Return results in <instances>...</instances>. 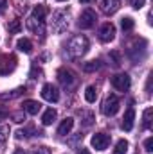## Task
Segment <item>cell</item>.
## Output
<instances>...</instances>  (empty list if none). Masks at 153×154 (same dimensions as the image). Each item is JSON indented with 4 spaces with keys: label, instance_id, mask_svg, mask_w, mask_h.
Here are the masks:
<instances>
[{
    "label": "cell",
    "instance_id": "13",
    "mask_svg": "<svg viewBox=\"0 0 153 154\" xmlns=\"http://www.w3.org/2000/svg\"><path fill=\"white\" fill-rule=\"evenodd\" d=\"M133 122H135V111H133V108H128L126 113H124V118H122V129L124 131H132L133 129Z\"/></svg>",
    "mask_w": 153,
    "mask_h": 154
},
{
    "label": "cell",
    "instance_id": "36",
    "mask_svg": "<svg viewBox=\"0 0 153 154\" xmlns=\"http://www.w3.org/2000/svg\"><path fill=\"white\" fill-rule=\"evenodd\" d=\"M58 2H65V0H58Z\"/></svg>",
    "mask_w": 153,
    "mask_h": 154
},
{
    "label": "cell",
    "instance_id": "24",
    "mask_svg": "<svg viewBox=\"0 0 153 154\" xmlns=\"http://www.w3.org/2000/svg\"><path fill=\"white\" fill-rule=\"evenodd\" d=\"M142 125H144V129H150L151 127V108H148L144 111V122H142Z\"/></svg>",
    "mask_w": 153,
    "mask_h": 154
},
{
    "label": "cell",
    "instance_id": "12",
    "mask_svg": "<svg viewBox=\"0 0 153 154\" xmlns=\"http://www.w3.org/2000/svg\"><path fill=\"white\" fill-rule=\"evenodd\" d=\"M121 7V0H103L101 2V11L106 14H114Z\"/></svg>",
    "mask_w": 153,
    "mask_h": 154
},
{
    "label": "cell",
    "instance_id": "25",
    "mask_svg": "<svg viewBox=\"0 0 153 154\" xmlns=\"http://www.w3.org/2000/svg\"><path fill=\"white\" fill-rule=\"evenodd\" d=\"M9 136V127L7 125H0V143H4Z\"/></svg>",
    "mask_w": 153,
    "mask_h": 154
},
{
    "label": "cell",
    "instance_id": "31",
    "mask_svg": "<svg viewBox=\"0 0 153 154\" xmlns=\"http://www.w3.org/2000/svg\"><path fill=\"white\" fill-rule=\"evenodd\" d=\"M7 115H9V113H7V109H5L4 106H0V120H2V118H5Z\"/></svg>",
    "mask_w": 153,
    "mask_h": 154
},
{
    "label": "cell",
    "instance_id": "27",
    "mask_svg": "<svg viewBox=\"0 0 153 154\" xmlns=\"http://www.w3.org/2000/svg\"><path fill=\"white\" fill-rule=\"evenodd\" d=\"M40 75H41V70L36 68V66H33V70H31V77H33V79H40Z\"/></svg>",
    "mask_w": 153,
    "mask_h": 154
},
{
    "label": "cell",
    "instance_id": "26",
    "mask_svg": "<svg viewBox=\"0 0 153 154\" xmlns=\"http://www.w3.org/2000/svg\"><path fill=\"white\" fill-rule=\"evenodd\" d=\"M31 154H50V149H47V147H34L33 151H31Z\"/></svg>",
    "mask_w": 153,
    "mask_h": 154
},
{
    "label": "cell",
    "instance_id": "4",
    "mask_svg": "<svg viewBox=\"0 0 153 154\" xmlns=\"http://www.w3.org/2000/svg\"><path fill=\"white\" fill-rule=\"evenodd\" d=\"M69 14L65 13V11H58V13H54V16H52V29L56 31V32H63L67 27H69Z\"/></svg>",
    "mask_w": 153,
    "mask_h": 154
},
{
    "label": "cell",
    "instance_id": "7",
    "mask_svg": "<svg viewBox=\"0 0 153 154\" xmlns=\"http://www.w3.org/2000/svg\"><path fill=\"white\" fill-rule=\"evenodd\" d=\"M41 97L47 100V102H58L60 100V91L54 84H45L41 88Z\"/></svg>",
    "mask_w": 153,
    "mask_h": 154
},
{
    "label": "cell",
    "instance_id": "23",
    "mask_svg": "<svg viewBox=\"0 0 153 154\" xmlns=\"http://www.w3.org/2000/svg\"><path fill=\"white\" fill-rule=\"evenodd\" d=\"M20 29H22V25H20V20H13V22L7 25V31H9V34H16V32H20Z\"/></svg>",
    "mask_w": 153,
    "mask_h": 154
},
{
    "label": "cell",
    "instance_id": "11",
    "mask_svg": "<svg viewBox=\"0 0 153 154\" xmlns=\"http://www.w3.org/2000/svg\"><path fill=\"white\" fill-rule=\"evenodd\" d=\"M27 29H29L31 32H34V34H43V31H45V20H36V18L29 16V20H27Z\"/></svg>",
    "mask_w": 153,
    "mask_h": 154
},
{
    "label": "cell",
    "instance_id": "8",
    "mask_svg": "<svg viewBox=\"0 0 153 154\" xmlns=\"http://www.w3.org/2000/svg\"><path fill=\"white\" fill-rule=\"evenodd\" d=\"M115 38V27L114 23H103L101 25V29H99V39L103 41V43H110L112 39Z\"/></svg>",
    "mask_w": 153,
    "mask_h": 154
},
{
    "label": "cell",
    "instance_id": "19",
    "mask_svg": "<svg viewBox=\"0 0 153 154\" xmlns=\"http://www.w3.org/2000/svg\"><path fill=\"white\" fill-rule=\"evenodd\" d=\"M85 99H86V102H96V99H97V91H96L94 86H88V88L85 90Z\"/></svg>",
    "mask_w": 153,
    "mask_h": 154
},
{
    "label": "cell",
    "instance_id": "17",
    "mask_svg": "<svg viewBox=\"0 0 153 154\" xmlns=\"http://www.w3.org/2000/svg\"><path fill=\"white\" fill-rule=\"evenodd\" d=\"M54 120H56V111H54L52 108L47 109V111L43 113V116H41V124H43V125H50Z\"/></svg>",
    "mask_w": 153,
    "mask_h": 154
},
{
    "label": "cell",
    "instance_id": "20",
    "mask_svg": "<svg viewBox=\"0 0 153 154\" xmlns=\"http://www.w3.org/2000/svg\"><path fill=\"white\" fill-rule=\"evenodd\" d=\"M99 68H101V61H88V63L83 65V70L85 72H96Z\"/></svg>",
    "mask_w": 153,
    "mask_h": 154
},
{
    "label": "cell",
    "instance_id": "21",
    "mask_svg": "<svg viewBox=\"0 0 153 154\" xmlns=\"http://www.w3.org/2000/svg\"><path fill=\"white\" fill-rule=\"evenodd\" d=\"M126 151H128V142L126 140H119L117 145H115L114 154H126Z\"/></svg>",
    "mask_w": 153,
    "mask_h": 154
},
{
    "label": "cell",
    "instance_id": "29",
    "mask_svg": "<svg viewBox=\"0 0 153 154\" xmlns=\"http://www.w3.org/2000/svg\"><path fill=\"white\" fill-rule=\"evenodd\" d=\"M132 5H133V9H141L144 5V0H132Z\"/></svg>",
    "mask_w": 153,
    "mask_h": 154
},
{
    "label": "cell",
    "instance_id": "35",
    "mask_svg": "<svg viewBox=\"0 0 153 154\" xmlns=\"http://www.w3.org/2000/svg\"><path fill=\"white\" fill-rule=\"evenodd\" d=\"M79 2H83V4H90V2H94V0H79Z\"/></svg>",
    "mask_w": 153,
    "mask_h": 154
},
{
    "label": "cell",
    "instance_id": "18",
    "mask_svg": "<svg viewBox=\"0 0 153 154\" xmlns=\"http://www.w3.org/2000/svg\"><path fill=\"white\" fill-rule=\"evenodd\" d=\"M45 14H47V9L43 7V5H36L34 9H33V18H36V20H45Z\"/></svg>",
    "mask_w": 153,
    "mask_h": 154
},
{
    "label": "cell",
    "instance_id": "22",
    "mask_svg": "<svg viewBox=\"0 0 153 154\" xmlns=\"http://www.w3.org/2000/svg\"><path fill=\"white\" fill-rule=\"evenodd\" d=\"M133 25H135V23H133V20H132L130 16H126V18H122V22H121V27H122V31H124V32H128V31H132V29H133Z\"/></svg>",
    "mask_w": 153,
    "mask_h": 154
},
{
    "label": "cell",
    "instance_id": "9",
    "mask_svg": "<svg viewBox=\"0 0 153 154\" xmlns=\"http://www.w3.org/2000/svg\"><path fill=\"white\" fill-rule=\"evenodd\" d=\"M112 84H114L115 90H119V91H126L128 88H130V77H128V74H115L114 77H112Z\"/></svg>",
    "mask_w": 153,
    "mask_h": 154
},
{
    "label": "cell",
    "instance_id": "2",
    "mask_svg": "<svg viewBox=\"0 0 153 154\" xmlns=\"http://www.w3.org/2000/svg\"><path fill=\"white\" fill-rule=\"evenodd\" d=\"M119 106H121V102H119V99H117V95H108L106 99H105V102H103V106H101V111H103V115L105 116H114L117 111H119Z\"/></svg>",
    "mask_w": 153,
    "mask_h": 154
},
{
    "label": "cell",
    "instance_id": "5",
    "mask_svg": "<svg viewBox=\"0 0 153 154\" xmlns=\"http://www.w3.org/2000/svg\"><path fill=\"white\" fill-rule=\"evenodd\" d=\"M96 20H97L96 13H94L92 9H85V11L81 13V16H79V22H77V25H79L81 29H90V27H94Z\"/></svg>",
    "mask_w": 153,
    "mask_h": 154
},
{
    "label": "cell",
    "instance_id": "15",
    "mask_svg": "<svg viewBox=\"0 0 153 154\" xmlns=\"http://www.w3.org/2000/svg\"><path fill=\"white\" fill-rule=\"evenodd\" d=\"M40 108H41V104L36 102V100H25L24 102V111H27L29 115H36L40 111Z\"/></svg>",
    "mask_w": 153,
    "mask_h": 154
},
{
    "label": "cell",
    "instance_id": "1",
    "mask_svg": "<svg viewBox=\"0 0 153 154\" xmlns=\"http://www.w3.org/2000/svg\"><path fill=\"white\" fill-rule=\"evenodd\" d=\"M88 50V39L85 36H74L67 43V52L70 57H81Z\"/></svg>",
    "mask_w": 153,
    "mask_h": 154
},
{
    "label": "cell",
    "instance_id": "10",
    "mask_svg": "<svg viewBox=\"0 0 153 154\" xmlns=\"http://www.w3.org/2000/svg\"><path fill=\"white\" fill-rule=\"evenodd\" d=\"M58 79H60V82H61L63 86H67V88H70V86L76 82L74 72H70V70H67V68H60V70H58Z\"/></svg>",
    "mask_w": 153,
    "mask_h": 154
},
{
    "label": "cell",
    "instance_id": "16",
    "mask_svg": "<svg viewBox=\"0 0 153 154\" xmlns=\"http://www.w3.org/2000/svg\"><path fill=\"white\" fill-rule=\"evenodd\" d=\"M16 47H18V50H22V52H25V54H31V52H33V43L27 38H20L16 41Z\"/></svg>",
    "mask_w": 153,
    "mask_h": 154
},
{
    "label": "cell",
    "instance_id": "14",
    "mask_svg": "<svg viewBox=\"0 0 153 154\" xmlns=\"http://www.w3.org/2000/svg\"><path fill=\"white\" fill-rule=\"evenodd\" d=\"M72 127H74V118H65L61 124H60V127H58V134L60 136H67L70 131H72Z\"/></svg>",
    "mask_w": 153,
    "mask_h": 154
},
{
    "label": "cell",
    "instance_id": "33",
    "mask_svg": "<svg viewBox=\"0 0 153 154\" xmlns=\"http://www.w3.org/2000/svg\"><path fill=\"white\" fill-rule=\"evenodd\" d=\"M77 154H90L86 149H81V151H77Z\"/></svg>",
    "mask_w": 153,
    "mask_h": 154
},
{
    "label": "cell",
    "instance_id": "30",
    "mask_svg": "<svg viewBox=\"0 0 153 154\" xmlns=\"http://www.w3.org/2000/svg\"><path fill=\"white\" fill-rule=\"evenodd\" d=\"M110 56H112V59H114V65H115V66H119V65H121V59H119V54H117V52H112Z\"/></svg>",
    "mask_w": 153,
    "mask_h": 154
},
{
    "label": "cell",
    "instance_id": "28",
    "mask_svg": "<svg viewBox=\"0 0 153 154\" xmlns=\"http://www.w3.org/2000/svg\"><path fill=\"white\" fill-rule=\"evenodd\" d=\"M144 147H146V151H148V152H151V151H153V138H148V140L144 142Z\"/></svg>",
    "mask_w": 153,
    "mask_h": 154
},
{
    "label": "cell",
    "instance_id": "34",
    "mask_svg": "<svg viewBox=\"0 0 153 154\" xmlns=\"http://www.w3.org/2000/svg\"><path fill=\"white\" fill-rule=\"evenodd\" d=\"M15 154H25V152H24V149H16V151H15Z\"/></svg>",
    "mask_w": 153,
    "mask_h": 154
},
{
    "label": "cell",
    "instance_id": "6",
    "mask_svg": "<svg viewBox=\"0 0 153 154\" xmlns=\"http://www.w3.org/2000/svg\"><path fill=\"white\" fill-rule=\"evenodd\" d=\"M110 145V136L105 134V133H97L92 136V147L96 151H106Z\"/></svg>",
    "mask_w": 153,
    "mask_h": 154
},
{
    "label": "cell",
    "instance_id": "3",
    "mask_svg": "<svg viewBox=\"0 0 153 154\" xmlns=\"http://www.w3.org/2000/svg\"><path fill=\"white\" fill-rule=\"evenodd\" d=\"M16 68V57L11 54H2L0 56V75H9Z\"/></svg>",
    "mask_w": 153,
    "mask_h": 154
},
{
    "label": "cell",
    "instance_id": "32",
    "mask_svg": "<svg viewBox=\"0 0 153 154\" xmlns=\"http://www.w3.org/2000/svg\"><path fill=\"white\" fill-rule=\"evenodd\" d=\"M5 5H7V0H0V11H4Z\"/></svg>",
    "mask_w": 153,
    "mask_h": 154
}]
</instances>
